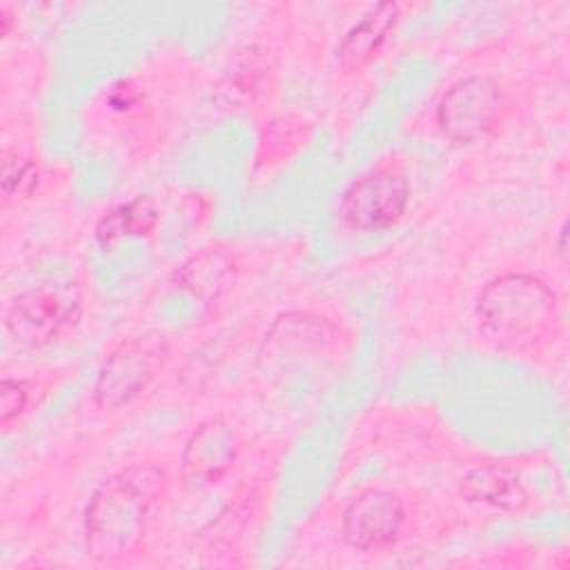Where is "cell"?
Masks as SVG:
<instances>
[{
    "label": "cell",
    "mask_w": 570,
    "mask_h": 570,
    "mask_svg": "<svg viewBox=\"0 0 570 570\" xmlns=\"http://www.w3.org/2000/svg\"><path fill=\"white\" fill-rule=\"evenodd\" d=\"M154 465H129L105 479L85 510V548L96 561L129 557L142 541L147 517L165 490Z\"/></svg>",
    "instance_id": "cell-1"
},
{
    "label": "cell",
    "mask_w": 570,
    "mask_h": 570,
    "mask_svg": "<svg viewBox=\"0 0 570 570\" xmlns=\"http://www.w3.org/2000/svg\"><path fill=\"white\" fill-rule=\"evenodd\" d=\"M476 316L483 330L497 341L528 345L552 330L557 298L532 274H503L490 281L479 294Z\"/></svg>",
    "instance_id": "cell-2"
},
{
    "label": "cell",
    "mask_w": 570,
    "mask_h": 570,
    "mask_svg": "<svg viewBox=\"0 0 570 570\" xmlns=\"http://www.w3.org/2000/svg\"><path fill=\"white\" fill-rule=\"evenodd\" d=\"M508 98L490 76H470L454 82L436 107V125L456 145H472L488 138L503 120Z\"/></svg>",
    "instance_id": "cell-3"
},
{
    "label": "cell",
    "mask_w": 570,
    "mask_h": 570,
    "mask_svg": "<svg viewBox=\"0 0 570 570\" xmlns=\"http://www.w3.org/2000/svg\"><path fill=\"white\" fill-rule=\"evenodd\" d=\"M80 314L82 294L76 283L40 285L13 298L4 314V327L18 343L40 347L69 332Z\"/></svg>",
    "instance_id": "cell-4"
},
{
    "label": "cell",
    "mask_w": 570,
    "mask_h": 570,
    "mask_svg": "<svg viewBox=\"0 0 570 570\" xmlns=\"http://www.w3.org/2000/svg\"><path fill=\"white\" fill-rule=\"evenodd\" d=\"M410 200L407 180L392 169H374L354 180L338 205L343 223L352 229L376 232L394 225Z\"/></svg>",
    "instance_id": "cell-5"
},
{
    "label": "cell",
    "mask_w": 570,
    "mask_h": 570,
    "mask_svg": "<svg viewBox=\"0 0 570 570\" xmlns=\"http://www.w3.org/2000/svg\"><path fill=\"white\" fill-rule=\"evenodd\" d=\"M160 365V347L149 338H127L105 358L96 385L94 401L102 410H116L138 396L156 376Z\"/></svg>",
    "instance_id": "cell-6"
},
{
    "label": "cell",
    "mask_w": 570,
    "mask_h": 570,
    "mask_svg": "<svg viewBox=\"0 0 570 570\" xmlns=\"http://www.w3.org/2000/svg\"><path fill=\"white\" fill-rule=\"evenodd\" d=\"M405 523L403 501L381 488L361 492L343 512V539L358 550H381L396 541Z\"/></svg>",
    "instance_id": "cell-7"
},
{
    "label": "cell",
    "mask_w": 570,
    "mask_h": 570,
    "mask_svg": "<svg viewBox=\"0 0 570 570\" xmlns=\"http://www.w3.org/2000/svg\"><path fill=\"white\" fill-rule=\"evenodd\" d=\"M238 454V434L223 419L200 423L185 443L183 474L196 483L218 481Z\"/></svg>",
    "instance_id": "cell-8"
},
{
    "label": "cell",
    "mask_w": 570,
    "mask_h": 570,
    "mask_svg": "<svg viewBox=\"0 0 570 570\" xmlns=\"http://www.w3.org/2000/svg\"><path fill=\"white\" fill-rule=\"evenodd\" d=\"M399 20L396 2H381L370 9L341 40L338 45V62L347 71H358L365 67L383 47L387 36L392 33Z\"/></svg>",
    "instance_id": "cell-9"
},
{
    "label": "cell",
    "mask_w": 570,
    "mask_h": 570,
    "mask_svg": "<svg viewBox=\"0 0 570 570\" xmlns=\"http://www.w3.org/2000/svg\"><path fill=\"white\" fill-rule=\"evenodd\" d=\"M459 492L470 503H481L499 510H521L528 503V492L517 472L505 465H479L470 470L459 485Z\"/></svg>",
    "instance_id": "cell-10"
},
{
    "label": "cell",
    "mask_w": 570,
    "mask_h": 570,
    "mask_svg": "<svg viewBox=\"0 0 570 570\" xmlns=\"http://www.w3.org/2000/svg\"><path fill=\"white\" fill-rule=\"evenodd\" d=\"M234 274V258L218 247H207L189 256L176 269V285L189 292L194 298L214 301L229 287Z\"/></svg>",
    "instance_id": "cell-11"
},
{
    "label": "cell",
    "mask_w": 570,
    "mask_h": 570,
    "mask_svg": "<svg viewBox=\"0 0 570 570\" xmlns=\"http://www.w3.org/2000/svg\"><path fill=\"white\" fill-rule=\"evenodd\" d=\"M158 223L156 203L147 196H136L111 212H107L96 225V240L100 247L109 249L122 238L147 236Z\"/></svg>",
    "instance_id": "cell-12"
},
{
    "label": "cell",
    "mask_w": 570,
    "mask_h": 570,
    "mask_svg": "<svg viewBox=\"0 0 570 570\" xmlns=\"http://www.w3.org/2000/svg\"><path fill=\"white\" fill-rule=\"evenodd\" d=\"M2 196L7 203H18L22 198H29L33 189L38 187V167L31 158L18 154V151H7L2 156Z\"/></svg>",
    "instance_id": "cell-13"
},
{
    "label": "cell",
    "mask_w": 570,
    "mask_h": 570,
    "mask_svg": "<svg viewBox=\"0 0 570 570\" xmlns=\"http://www.w3.org/2000/svg\"><path fill=\"white\" fill-rule=\"evenodd\" d=\"M29 401V387L24 381L4 379L0 385V421L2 425H9L13 419L22 414Z\"/></svg>",
    "instance_id": "cell-14"
},
{
    "label": "cell",
    "mask_w": 570,
    "mask_h": 570,
    "mask_svg": "<svg viewBox=\"0 0 570 570\" xmlns=\"http://www.w3.org/2000/svg\"><path fill=\"white\" fill-rule=\"evenodd\" d=\"M566 236H568V227L563 225V227H561V238H559V254H561V256H566Z\"/></svg>",
    "instance_id": "cell-15"
}]
</instances>
